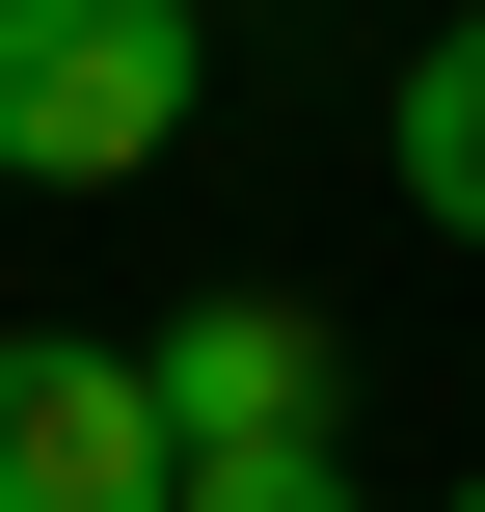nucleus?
I'll list each match as a JSON object with an SVG mask.
<instances>
[{
  "label": "nucleus",
  "instance_id": "nucleus-5",
  "mask_svg": "<svg viewBox=\"0 0 485 512\" xmlns=\"http://www.w3.org/2000/svg\"><path fill=\"white\" fill-rule=\"evenodd\" d=\"M162 512H351V459H324V432H243V459H189Z\"/></svg>",
  "mask_w": 485,
  "mask_h": 512
},
{
  "label": "nucleus",
  "instance_id": "nucleus-1",
  "mask_svg": "<svg viewBox=\"0 0 485 512\" xmlns=\"http://www.w3.org/2000/svg\"><path fill=\"white\" fill-rule=\"evenodd\" d=\"M216 108V0H0V189H135Z\"/></svg>",
  "mask_w": 485,
  "mask_h": 512
},
{
  "label": "nucleus",
  "instance_id": "nucleus-2",
  "mask_svg": "<svg viewBox=\"0 0 485 512\" xmlns=\"http://www.w3.org/2000/svg\"><path fill=\"white\" fill-rule=\"evenodd\" d=\"M189 486V432L135 405V351L108 324H0V512H162Z\"/></svg>",
  "mask_w": 485,
  "mask_h": 512
},
{
  "label": "nucleus",
  "instance_id": "nucleus-3",
  "mask_svg": "<svg viewBox=\"0 0 485 512\" xmlns=\"http://www.w3.org/2000/svg\"><path fill=\"white\" fill-rule=\"evenodd\" d=\"M135 405H162L189 459H243V432H324V405H351V351H324V297H270V270H243V297L135 324Z\"/></svg>",
  "mask_w": 485,
  "mask_h": 512
},
{
  "label": "nucleus",
  "instance_id": "nucleus-4",
  "mask_svg": "<svg viewBox=\"0 0 485 512\" xmlns=\"http://www.w3.org/2000/svg\"><path fill=\"white\" fill-rule=\"evenodd\" d=\"M378 162H405V216H432V243H485V0L378 81Z\"/></svg>",
  "mask_w": 485,
  "mask_h": 512
},
{
  "label": "nucleus",
  "instance_id": "nucleus-6",
  "mask_svg": "<svg viewBox=\"0 0 485 512\" xmlns=\"http://www.w3.org/2000/svg\"><path fill=\"white\" fill-rule=\"evenodd\" d=\"M459 512H485V486H459Z\"/></svg>",
  "mask_w": 485,
  "mask_h": 512
}]
</instances>
